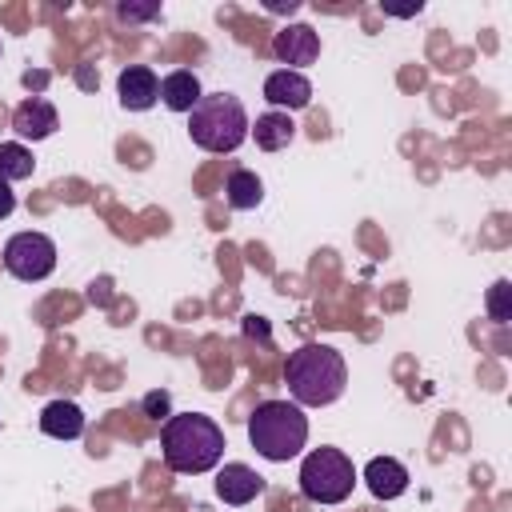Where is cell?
I'll return each instance as SVG.
<instances>
[{
	"instance_id": "3",
	"label": "cell",
	"mask_w": 512,
	"mask_h": 512,
	"mask_svg": "<svg viewBox=\"0 0 512 512\" xmlns=\"http://www.w3.org/2000/svg\"><path fill=\"white\" fill-rule=\"evenodd\" d=\"M248 440L264 460L284 464V460L300 456V448L308 444V416L300 412V404L264 400L248 416Z\"/></svg>"
},
{
	"instance_id": "21",
	"label": "cell",
	"mask_w": 512,
	"mask_h": 512,
	"mask_svg": "<svg viewBox=\"0 0 512 512\" xmlns=\"http://www.w3.org/2000/svg\"><path fill=\"white\" fill-rule=\"evenodd\" d=\"M12 208H16V192L8 188V180H0V220L12 216Z\"/></svg>"
},
{
	"instance_id": "18",
	"label": "cell",
	"mask_w": 512,
	"mask_h": 512,
	"mask_svg": "<svg viewBox=\"0 0 512 512\" xmlns=\"http://www.w3.org/2000/svg\"><path fill=\"white\" fill-rule=\"evenodd\" d=\"M488 312L496 324H508L512 320V284L508 280H496L492 292H488Z\"/></svg>"
},
{
	"instance_id": "10",
	"label": "cell",
	"mask_w": 512,
	"mask_h": 512,
	"mask_svg": "<svg viewBox=\"0 0 512 512\" xmlns=\"http://www.w3.org/2000/svg\"><path fill=\"white\" fill-rule=\"evenodd\" d=\"M12 128H16L24 140H44V136H52V132L60 128V116H56V108H52L44 96H28L24 104H16Z\"/></svg>"
},
{
	"instance_id": "16",
	"label": "cell",
	"mask_w": 512,
	"mask_h": 512,
	"mask_svg": "<svg viewBox=\"0 0 512 512\" xmlns=\"http://www.w3.org/2000/svg\"><path fill=\"white\" fill-rule=\"evenodd\" d=\"M224 196H228L232 208L248 212V208H256V204L264 200V184H260L256 172H248V168H232V176H228V184H224Z\"/></svg>"
},
{
	"instance_id": "5",
	"label": "cell",
	"mask_w": 512,
	"mask_h": 512,
	"mask_svg": "<svg viewBox=\"0 0 512 512\" xmlns=\"http://www.w3.org/2000/svg\"><path fill=\"white\" fill-rule=\"evenodd\" d=\"M356 468L340 448H316L300 464V492L312 504H340L352 496Z\"/></svg>"
},
{
	"instance_id": "7",
	"label": "cell",
	"mask_w": 512,
	"mask_h": 512,
	"mask_svg": "<svg viewBox=\"0 0 512 512\" xmlns=\"http://www.w3.org/2000/svg\"><path fill=\"white\" fill-rule=\"evenodd\" d=\"M272 52H276V60L292 64V72H296V68H304V64H312L320 56V36L308 24H288V28L276 32Z\"/></svg>"
},
{
	"instance_id": "11",
	"label": "cell",
	"mask_w": 512,
	"mask_h": 512,
	"mask_svg": "<svg viewBox=\"0 0 512 512\" xmlns=\"http://www.w3.org/2000/svg\"><path fill=\"white\" fill-rule=\"evenodd\" d=\"M264 100L276 104V112L280 108H304L312 100V84H308V76H300L292 68H280L264 80Z\"/></svg>"
},
{
	"instance_id": "22",
	"label": "cell",
	"mask_w": 512,
	"mask_h": 512,
	"mask_svg": "<svg viewBox=\"0 0 512 512\" xmlns=\"http://www.w3.org/2000/svg\"><path fill=\"white\" fill-rule=\"evenodd\" d=\"M244 328H248L252 336H256V332H260V336H268V324H264V320H256V316H248V324H244Z\"/></svg>"
},
{
	"instance_id": "1",
	"label": "cell",
	"mask_w": 512,
	"mask_h": 512,
	"mask_svg": "<svg viewBox=\"0 0 512 512\" xmlns=\"http://www.w3.org/2000/svg\"><path fill=\"white\" fill-rule=\"evenodd\" d=\"M160 452H164V464L180 476H200L208 468L220 464L224 456V432L212 416H200V412H180V416H168L164 420V432H160Z\"/></svg>"
},
{
	"instance_id": "4",
	"label": "cell",
	"mask_w": 512,
	"mask_h": 512,
	"mask_svg": "<svg viewBox=\"0 0 512 512\" xmlns=\"http://www.w3.org/2000/svg\"><path fill=\"white\" fill-rule=\"evenodd\" d=\"M188 136L204 152H236L248 136V112L232 92H208L188 112Z\"/></svg>"
},
{
	"instance_id": "6",
	"label": "cell",
	"mask_w": 512,
	"mask_h": 512,
	"mask_svg": "<svg viewBox=\"0 0 512 512\" xmlns=\"http://www.w3.org/2000/svg\"><path fill=\"white\" fill-rule=\"evenodd\" d=\"M4 268L16 280H44L56 268V244L44 232H16L4 244Z\"/></svg>"
},
{
	"instance_id": "2",
	"label": "cell",
	"mask_w": 512,
	"mask_h": 512,
	"mask_svg": "<svg viewBox=\"0 0 512 512\" xmlns=\"http://www.w3.org/2000/svg\"><path fill=\"white\" fill-rule=\"evenodd\" d=\"M284 384L292 392L296 404L304 408H324L332 400L344 396V384H348V368H344V356L328 344H304L288 356L284 364Z\"/></svg>"
},
{
	"instance_id": "9",
	"label": "cell",
	"mask_w": 512,
	"mask_h": 512,
	"mask_svg": "<svg viewBox=\"0 0 512 512\" xmlns=\"http://www.w3.org/2000/svg\"><path fill=\"white\" fill-rule=\"evenodd\" d=\"M116 88H120V104L132 108V112H144V108H152V104L160 100V80H156V72L144 68V64L124 68L120 80H116Z\"/></svg>"
},
{
	"instance_id": "8",
	"label": "cell",
	"mask_w": 512,
	"mask_h": 512,
	"mask_svg": "<svg viewBox=\"0 0 512 512\" xmlns=\"http://www.w3.org/2000/svg\"><path fill=\"white\" fill-rule=\"evenodd\" d=\"M260 492H264V476L256 468H248V464H224L216 472V496L224 504H248Z\"/></svg>"
},
{
	"instance_id": "12",
	"label": "cell",
	"mask_w": 512,
	"mask_h": 512,
	"mask_svg": "<svg viewBox=\"0 0 512 512\" xmlns=\"http://www.w3.org/2000/svg\"><path fill=\"white\" fill-rule=\"evenodd\" d=\"M364 484H368L372 496L396 500V496L408 488V468H404L400 460H392V456H376V460H368V468H364Z\"/></svg>"
},
{
	"instance_id": "15",
	"label": "cell",
	"mask_w": 512,
	"mask_h": 512,
	"mask_svg": "<svg viewBox=\"0 0 512 512\" xmlns=\"http://www.w3.org/2000/svg\"><path fill=\"white\" fill-rule=\"evenodd\" d=\"M40 428L52 436V440H76L84 432V412L72 404V400H52L44 412H40Z\"/></svg>"
},
{
	"instance_id": "17",
	"label": "cell",
	"mask_w": 512,
	"mask_h": 512,
	"mask_svg": "<svg viewBox=\"0 0 512 512\" xmlns=\"http://www.w3.org/2000/svg\"><path fill=\"white\" fill-rule=\"evenodd\" d=\"M36 160L24 144H0V180H24L32 176Z\"/></svg>"
},
{
	"instance_id": "19",
	"label": "cell",
	"mask_w": 512,
	"mask_h": 512,
	"mask_svg": "<svg viewBox=\"0 0 512 512\" xmlns=\"http://www.w3.org/2000/svg\"><path fill=\"white\" fill-rule=\"evenodd\" d=\"M168 408H172V400H168L164 388H152V392L144 396V416H152V420H168Z\"/></svg>"
},
{
	"instance_id": "14",
	"label": "cell",
	"mask_w": 512,
	"mask_h": 512,
	"mask_svg": "<svg viewBox=\"0 0 512 512\" xmlns=\"http://www.w3.org/2000/svg\"><path fill=\"white\" fill-rule=\"evenodd\" d=\"M252 128V136H256V148H264V152H280V148H288L292 144V136H296V124H292V116L288 112H264V116H256V124H248Z\"/></svg>"
},
{
	"instance_id": "20",
	"label": "cell",
	"mask_w": 512,
	"mask_h": 512,
	"mask_svg": "<svg viewBox=\"0 0 512 512\" xmlns=\"http://www.w3.org/2000/svg\"><path fill=\"white\" fill-rule=\"evenodd\" d=\"M116 16L120 20H152V16H160V4L152 0V4H116Z\"/></svg>"
},
{
	"instance_id": "13",
	"label": "cell",
	"mask_w": 512,
	"mask_h": 512,
	"mask_svg": "<svg viewBox=\"0 0 512 512\" xmlns=\"http://www.w3.org/2000/svg\"><path fill=\"white\" fill-rule=\"evenodd\" d=\"M200 80H196V72H188V68H180V72H168L164 80H160V100L172 108V112H192L196 104H200Z\"/></svg>"
}]
</instances>
